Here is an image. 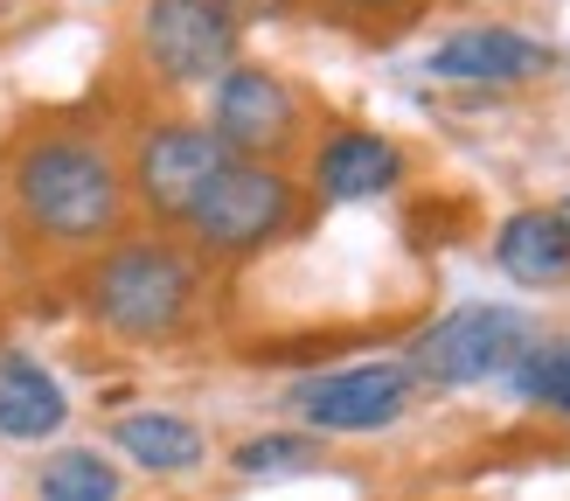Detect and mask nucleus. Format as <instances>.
I'll list each match as a JSON object with an SVG mask.
<instances>
[{"instance_id": "f257e3e1", "label": "nucleus", "mask_w": 570, "mask_h": 501, "mask_svg": "<svg viewBox=\"0 0 570 501\" xmlns=\"http://www.w3.org/2000/svg\"><path fill=\"white\" fill-rule=\"evenodd\" d=\"M8 195L21 223L49 244H98L126 216V175L98 139L42 132L8 160Z\"/></svg>"}, {"instance_id": "f03ea898", "label": "nucleus", "mask_w": 570, "mask_h": 501, "mask_svg": "<svg viewBox=\"0 0 570 501\" xmlns=\"http://www.w3.org/2000/svg\"><path fill=\"white\" fill-rule=\"evenodd\" d=\"M195 299H203V272L167 237L111 244L105 258L83 272V314H91L111 342H167V334L188 327Z\"/></svg>"}, {"instance_id": "7ed1b4c3", "label": "nucleus", "mask_w": 570, "mask_h": 501, "mask_svg": "<svg viewBox=\"0 0 570 501\" xmlns=\"http://www.w3.org/2000/svg\"><path fill=\"white\" fill-rule=\"evenodd\" d=\"M535 348V321L522 306H501V299H473V306H452L432 327L411 342L404 370L411 383H432V390H466V383H488L508 376L515 362Z\"/></svg>"}, {"instance_id": "20e7f679", "label": "nucleus", "mask_w": 570, "mask_h": 501, "mask_svg": "<svg viewBox=\"0 0 570 501\" xmlns=\"http://www.w3.org/2000/svg\"><path fill=\"white\" fill-rule=\"evenodd\" d=\"M299 209V188L285 167H258V160H230L223 175L203 188V203L188 209L181 230L195 237L203 258H250L265 250Z\"/></svg>"}, {"instance_id": "39448f33", "label": "nucleus", "mask_w": 570, "mask_h": 501, "mask_svg": "<svg viewBox=\"0 0 570 501\" xmlns=\"http://www.w3.org/2000/svg\"><path fill=\"white\" fill-rule=\"evenodd\" d=\"M299 91L285 84L278 70L265 63H230L216 77V105H209V132L223 139L230 160H258V167H278L285 147H299Z\"/></svg>"}, {"instance_id": "423d86ee", "label": "nucleus", "mask_w": 570, "mask_h": 501, "mask_svg": "<svg viewBox=\"0 0 570 501\" xmlns=\"http://www.w3.org/2000/svg\"><path fill=\"white\" fill-rule=\"evenodd\" d=\"M237 14L223 0H147L139 8V56L160 84H216L237 63Z\"/></svg>"}, {"instance_id": "0eeeda50", "label": "nucleus", "mask_w": 570, "mask_h": 501, "mask_svg": "<svg viewBox=\"0 0 570 501\" xmlns=\"http://www.w3.org/2000/svg\"><path fill=\"white\" fill-rule=\"evenodd\" d=\"M411 370L404 362H355V370H321L293 383V404L306 432H383L411 411Z\"/></svg>"}, {"instance_id": "6e6552de", "label": "nucleus", "mask_w": 570, "mask_h": 501, "mask_svg": "<svg viewBox=\"0 0 570 501\" xmlns=\"http://www.w3.org/2000/svg\"><path fill=\"white\" fill-rule=\"evenodd\" d=\"M230 167L223 139L195 119H160L147 139H139V160H132V195L147 203V216L160 223H188V209L203 203V188Z\"/></svg>"}, {"instance_id": "1a4fd4ad", "label": "nucleus", "mask_w": 570, "mask_h": 501, "mask_svg": "<svg viewBox=\"0 0 570 501\" xmlns=\"http://www.w3.org/2000/svg\"><path fill=\"white\" fill-rule=\"evenodd\" d=\"M550 63H557L550 42L522 36V28L480 21V28H452V36L432 49L424 70H432L439 84H460V91H515V84L550 77Z\"/></svg>"}, {"instance_id": "9d476101", "label": "nucleus", "mask_w": 570, "mask_h": 501, "mask_svg": "<svg viewBox=\"0 0 570 501\" xmlns=\"http://www.w3.org/2000/svg\"><path fill=\"white\" fill-rule=\"evenodd\" d=\"M404 181V147L383 132H362V126H341L321 139V154H313V188L327 195V203H376Z\"/></svg>"}, {"instance_id": "9b49d317", "label": "nucleus", "mask_w": 570, "mask_h": 501, "mask_svg": "<svg viewBox=\"0 0 570 501\" xmlns=\"http://www.w3.org/2000/svg\"><path fill=\"white\" fill-rule=\"evenodd\" d=\"M70 425V397L36 355L21 348H0V439L14 445H36V439H56Z\"/></svg>"}, {"instance_id": "f8f14e48", "label": "nucleus", "mask_w": 570, "mask_h": 501, "mask_svg": "<svg viewBox=\"0 0 570 501\" xmlns=\"http://www.w3.org/2000/svg\"><path fill=\"white\" fill-rule=\"evenodd\" d=\"M494 265L515 278V286H557V278H570V230L557 209H515L494 230Z\"/></svg>"}, {"instance_id": "ddd939ff", "label": "nucleus", "mask_w": 570, "mask_h": 501, "mask_svg": "<svg viewBox=\"0 0 570 501\" xmlns=\"http://www.w3.org/2000/svg\"><path fill=\"white\" fill-rule=\"evenodd\" d=\"M111 445L147 473H195L203 466V432L181 411H126L111 425Z\"/></svg>"}, {"instance_id": "4468645a", "label": "nucleus", "mask_w": 570, "mask_h": 501, "mask_svg": "<svg viewBox=\"0 0 570 501\" xmlns=\"http://www.w3.org/2000/svg\"><path fill=\"white\" fill-rule=\"evenodd\" d=\"M119 494H126L119 466L105 453H91V445H63L36 473V501H119Z\"/></svg>"}, {"instance_id": "2eb2a0df", "label": "nucleus", "mask_w": 570, "mask_h": 501, "mask_svg": "<svg viewBox=\"0 0 570 501\" xmlns=\"http://www.w3.org/2000/svg\"><path fill=\"white\" fill-rule=\"evenodd\" d=\"M230 466L244 481H285V473L321 466V439L313 432H258V439H244L230 453Z\"/></svg>"}, {"instance_id": "dca6fc26", "label": "nucleus", "mask_w": 570, "mask_h": 501, "mask_svg": "<svg viewBox=\"0 0 570 501\" xmlns=\"http://www.w3.org/2000/svg\"><path fill=\"white\" fill-rule=\"evenodd\" d=\"M508 376H515V390H522L529 404H550V411H563V418H570V342L529 348Z\"/></svg>"}, {"instance_id": "f3484780", "label": "nucleus", "mask_w": 570, "mask_h": 501, "mask_svg": "<svg viewBox=\"0 0 570 501\" xmlns=\"http://www.w3.org/2000/svg\"><path fill=\"white\" fill-rule=\"evenodd\" d=\"M223 8H230L237 28H244V21H278L285 8H293V0H223Z\"/></svg>"}, {"instance_id": "a211bd4d", "label": "nucleus", "mask_w": 570, "mask_h": 501, "mask_svg": "<svg viewBox=\"0 0 570 501\" xmlns=\"http://www.w3.org/2000/svg\"><path fill=\"white\" fill-rule=\"evenodd\" d=\"M334 8H348V14H390V8H404V0H334Z\"/></svg>"}, {"instance_id": "6ab92c4d", "label": "nucleus", "mask_w": 570, "mask_h": 501, "mask_svg": "<svg viewBox=\"0 0 570 501\" xmlns=\"http://www.w3.org/2000/svg\"><path fill=\"white\" fill-rule=\"evenodd\" d=\"M557 216H563V230H570V195H563V209H557Z\"/></svg>"}]
</instances>
